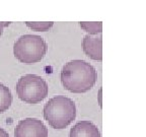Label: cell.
Segmentation results:
<instances>
[{"instance_id": "6da1fadb", "label": "cell", "mask_w": 146, "mask_h": 137, "mask_svg": "<svg viewBox=\"0 0 146 137\" xmlns=\"http://www.w3.org/2000/svg\"><path fill=\"white\" fill-rule=\"evenodd\" d=\"M63 86L73 94H83L94 86L98 78L96 68L84 60H72L67 62L61 70Z\"/></svg>"}, {"instance_id": "7a4b0ae2", "label": "cell", "mask_w": 146, "mask_h": 137, "mask_svg": "<svg viewBox=\"0 0 146 137\" xmlns=\"http://www.w3.org/2000/svg\"><path fill=\"white\" fill-rule=\"evenodd\" d=\"M43 115L49 125L54 129H64L76 118V106L70 98L57 96L46 103Z\"/></svg>"}, {"instance_id": "3957f363", "label": "cell", "mask_w": 146, "mask_h": 137, "mask_svg": "<svg viewBox=\"0 0 146 137\" xmlns=\"http://www.w3.org/2000/svg\"><path fill=\"white\" fill-rule=\"evenodd\" d=\"M48 51V44L36 35H23L13 45L14 57L21 63L30 65L40 62Z\"/></svg>"}, {"instance_id": "277c9868", "label": "cell", "mask_w": 146, "mask_h": 137, "mask_svg": "<svg viewBox=\"0 0 146 137\" xmlns=\"http://www.w3.org/2000/svg\"><path fill=\"white\" fill-rule=\"evenodd\" d=\"M15 90L19 100L27 104H38L48 96V83L36 74H25L18 79Z\"/></svg>"}, {"instance_id": "5b68a950", "label": "cell", "mask_w": 146, "mask_h": 137, "mask_svg": "<svg viewBox=\"0 0 146 137\" xmlns=\"http://www.w3.org/2000/svg\"><path fill=\"white\" fill-rule=\"evenodd\" d=\"M48 128L43 121L36 118L21 120L14 128V137H48Z\"/></svg>"}, {"instance_id": "8992f818", "label": "cell", "mask_w": 146, "mask_h": 137, "mask_svg": "<svg viewBox=\"0 0 146 137\" xmlns=\"http://www.w3.org/2000/svg\"><path fill=\"white\" fill-rule=\"evenodd\" d=\"M82 49L86 56L96 61L103 60V37L86 35L82 40Z\"/></svg>"}, {"instance_id": "52a82bcc", "label": "cell", "mask_w": 146, "mask_h": 137, "mask_svg": "<svg viewBox=\"0 0 146 137\" xmlns=\"http://www.w3.org/2000/svg\"><path fill=\"white\" fill-rule=\"evenodd\" d=\"M69 137H100V132L92 122L80 121L70 129Z\"/></svg>"}, {"instance_id": "ba28073f", "label": "cell", "mask_w": 146, "mask_h": 137, "mask_svg": "<svg viewBox=\"0 0 146 137\" xmlns=\"http://www.w3.org/2000/svg\"><path fill=\"white\" fill-rule=\"evenodd\" d=\"M12 104V94L10 89L0 82V114L10 108Z\"/></svg>"}, {"instance_id": "9c48e42d", "label": "cell", "mask_w": 146, "mask_h": 137, "mask_svg": "<svg viewBox=\"0 0 146 137\" xmlns=\"http://www.w3.org/2000/svg\"><path fill=\"white\" fill-rule=\"evenodd\" d=\"M79 25L82 30L88 33L90 36H96L98 34H102L103 32V23L100 21L98 23H87V21H81Z\"/></svg>"}, {"instance_id": "30bf717a", "label": "cell", "mask_w": 146, "mask_h": 137, "mask_svg": "<svg viewBox=\"0 0 146 137\" xmlns=\"http://www.w3.org/2000/svg\"><path fill=\"white\" fill-rule=\"evenodd\" d=\"M25 25L27 27H30L32 30L36 31V32H46V31H49L51 27L54 25V23L52 21H44V23H34V21H27Z\"/></svg>"}, {"instance_id": "8fae6325", "label": "cell", "mask_w": 146, "mask_h": 137, "mask_svg": "<svg viewBox=\"0 0 146 137\" xmlns=\"http://www.w3.org/2000/svg\"><path fill=\"white\" fill-rule=\"evenodd\" d=\"M10 25V23H0V37L2 36L3 31H4V27H7V25Z\"/></svg>"}, {"instance_id": "7c38bea8", "label": "cell", "mask_w": 146, "mask_h": 137, "mask_svg": "<svg viewBox=\"0 0 146 137\" xmlns=\"http://www.w3.org/2000/svg\"><path fill=\"white\" fill-rule=\"evenodd\" d=\"M0 137H9L8 133H7L6 131L1 127H0Z\"/></svg>"}, {"instance_id": "4fadbf2b", "label": "cell", "mask_w": 146, "mask_h": 137, "mask_svg": "<svg viewBox=\"0 0 146 137\" xmlns=\"http://www.w3.org/2000/svg\"><path fill=\"white\" fill-rule=\"evenodd\" d=\"M102 91H103V88L98 89V105L102 108Z\"/></svg>"}]
</instances>
